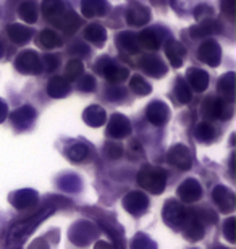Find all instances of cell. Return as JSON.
I'll use <instances>...</instances> for the list:
<instances>
[{
	"instance_id": "obj_13",
	"label": "cell",
	"mask_w": 236,
	"mask_h": 249,
	"mask_svg": "<svg viewBox=\"0 0 236 249\" xmlns=\"http://www.w3.org/2000/svg\"><path fill=\"white\" fill-rule=\"evenodd\" d=\"M149 120L155 124H162L168 118V107L163 102H152L147 108Z\"/></svg>"
},
{
	"instance_id": "obj_20",
	"label": "cell",
	"mask_w": 236,
	"mask_h": 249,
	"mask_svg": "<svg viewBox=\"0 0 236 249\" xmlns=\"http://www.w3.org/2000/svg\"><path fill=\"white\" fill-rule=\"evenodd\" d=\"M218 89L222 92L223 99L227 101H233V96H235V73H228L220 79L218 83Z\"/></svg>"
},
{
	"instance_id": "obj_25",
	"label": "cell",
	"mask_w": 236,
	"mask_h": 249,
	"mask_svg": "<svg viewBox=\"0 0 236 249\" xmlns=\"http://www.w3.org/2000/svg\"><path fill=\"white\" fill-rule=\"evenodd\" d=\"M175 92H177V97L180 99L182 104H188L191 101V91H189L188 84L184 83V79H178L177 81V89H175Z\"/></svg>"
},
{
	"instance_id": "obj_11",
	"label": "cell",
	"mask_w": 236,
	"mask_h": 249,
	"mask_svg": "<svg viewBox=\"0 0 236 249\" xmlns=\"http://www.w3.org/2000/svg\"><path fill=\"white\" fill-rule=\"evenodd\" d=\"M141 67H143V70L147 74H150V76H163L165 74V71H167V67L160 62V58H157V57H144L143 58V62H141Z\"/></svg>"
},
{
	"instance_id": "obj_6",
	"label": "cell",
	"mask_w": 236,
	"mask_h": 249,
	"mask_svg": "<svg viewBox=\"0 0 236 249\" xmlns=\"http://www.w3.org/2000/svg\"><path fill=\"white\" fill-rule=\"evenodd\" d=\"M50 23H54L55 26L62 29L65 34H73L79 28V17L74 12H65L62 17H58Z\"/></svg>"
},
{
	"instance_id": "obj_14",
	"label": "cell",
	"mask_w": 236,
	"mask_h": 249,
	"mask_svg": "<svg viewBox=\"0 0 236 249\" xmlns=\"http://www.w3.org/2000/svg\"><path fill=\"white\" fill-rule=\"evenodd\" d=\"M220 24L214 19H202L198 26H194L191 29L193 33V37H202V36H210V34H215V33H220Z\"/></svg>"
},
{
	"instance_id": "obj_12",
	"label": "cell",
	"mask_w": 236,
	"mask_h": 249,
	"mask_svg": "<svg viewBox=\"0 0 236 249\" xmlns=\"http://www.w3.org/2000/svg\"><path fill=\"white\" fill-rule=\"evenodd\" d=\"M42 15L49 21H54L65 13V7L62 0H44L42 3Z\"/></svg>"
},
{
	"instance_id": "obj_18",
	"label": "cell",
	"mask_w": 236,
	"mask_h": 249,
	"mask_svg": "<svg viewBox=\"0 0 236 249\" xmlns=\"http://www.w3.org/2000/svg\"><path fill=\"white\" fill-rule=\"evenodd\" d=\"M18 15H19V18H21L24 23H28V24L36 23V19H37L36 3H34L33 0H28V2L21 3V5H19V8H18Z\"/></svg>"
},
{
	"instance_id": "obj_31",
	"label": "cell",
	"mask_w": 236,
	"mask_h": 249,
	"mask_svg": "<svg viewBox=\"0 0 236 249\" xmlns=\"http://www.w3.org/2000/svg\"><path fill=\"white\" fill-rule=\"evenodd\" d=\"M94 88H95V81L92 76L86 74V76L81 78V83H79V89H81V91L89 92V91H94Z\"/></svg>"
},
{
	"instance_id": "obj_22",
	"label": "cell",
	"mask_w": 236,
	"mask_h": 249,
	"mask_svg": "<svg viewBox=\"0 0 236 249\" xmlns=\"http://www.w3.org/2000/svg\"><path fill=\"white\" fill-rule=\"evenodd\" d=\"M138 42L141 44L143 47L149 49V51H157L159 46H160L159 36L154 31H150V29H149V31H143L141 34H139Z\"/></svg>"
},
{
	"instance_id": "obj_28",
	"label": "cell",
	"mask_w": 236,
	"mask_h": 249,
	"mask_svg": "<svg viewBox=\"0 0 236 249\" xmlns=\"http://www.w3.org/2000/svg\"><path fill=\"white\" fill-rule=\"evenodd\" d=\"M68 154H70V157L74 159V160H81V159L88 156V147L83 146V144H76V146H73L70 149Z\"/></svg>"
},
{
	"instance_id": "obj_10",
	"label": "cell",
	"mask_w": 236,
	"mask_h": 249,
	"mask_svg": "<svg viewBox=\"0 0 236 249\" xmlns=\"http://www.w3.org/2000/svg\"><path fill=\"white\" fill-rule=\"evenodd\" d=\"M7 33H8L10 39H12L15 44H26L33 36L31 29L23 26V24H19V23L10 24V26L7 28Z\"/></svg>"
},
{
	"instance_id": "obj_19",
	"label": "cell",
	"mask_w": 236,
	"mask_h": 249,
	"mask_svg": "<svg viewBox=\"0 0 236 249\" xmlns=\"http://www.w3.org/2000/svg\"><path fill=\"white\" fill-rule=\"evenodd\" d=\"M110 133H112L115 138H122L125 134H128L129 126H128L127 118L122 115H113L112 122H110Z\"/></svg>"
},
{
	"instance_id": "obj_7",
	"label": "cell",
	"mask_w": 236,
	"mask_h": 249,
	"mask_svg": "<svg viewBox=\"0 0 236 249\" xmlns=\"http://www.w3.org/2000/svg\"><path fill=\"white\" fill-rule=\"evenodd\" d=\"M81 12L86 18L104 17L109 12V7L105 0H83Z\"/></svg>"
},
{
	"instance_id": "obj_3",
	"label": "cell",
	"mask_w": 236,
	"mask_h": 249,
	"mask_svg": "<svg viewBox=\"0 0 236 249\" xmlns=\"http://www.w3.org/2000/svg\"><path fill=\"white\" fill-rule=\"evenodd\" d=\"M220 57H222V51L215 41H205L199 49V58L210 67H217L220 63Z\"/></svg>"
},
{
	"instance_id": "obj_29",
	"label": "cell",
	"mask_w": 236,
	"mask_h": 249,
	"mask_svg": "<svg viewBox=\"0 0 236 249\" xmlns=\"http://www.w3.org/2000/svg\"><path fill=\"white\" fill-rule=\"evenodd\" d=\"M42 63V70H47V71H54L55 68L58 67V58L55 55H46L41 60Z\"/></svg>"
},
{
	"instance_id": "obj_5",
	"label": "cell",
	"mask_w": 236,
	"mask_h": 249,
	"mask_svg": "<svg viewBox=\"0 0 236 249\" xmlns=\"http://www.w3.org/2000/svg\"><path fill=\"white\" fill-rule=\"evenodd\" d=\"M165 52H167V57L170 63H172V67L175 68L182 67L184 57H186V51H184V47L182 44L178 41H175V39H170L167 42V46H165Z\"/></svg>"
},
{
	"instance_id": "obj_33",
	"label": "cell",
	"mask_w": 236,
	"mask_h": 249,
	"mask_svg": "<svg viewBox=\"0 0 236 249\" xmlns=\"http://www.w3.org/2000/svg\"><path fill=\"white\" fill-rule=\"evenodd\" d=\"M107 151L109 154L112 157H118V156H122V146L120 144H115V142H110L109 146H107Z\"/></svg>"
},
{
	"instance_id": "obj_26",
	"label": "cell",
	"mask_w": 236,
	"mask_h": 249,
	"mask_svg": "<svg viewBox=\"0 0 236 249\" xmlns=\"http://www.w3.org/2000/svg\"><path fill=\"white\" fill-rule=\"evenodd\" d=\"M131 89L136 94H141V96H145V94L150 92V86L141 76H133L131 78Z\"/></svg>"
},
{
	"instance_id": "obj_34",
	"label": "cell",
	"mask_w": 236,
	"mask_h": 249,
	"mask_svg": "<svg viewBox=\"0 0 236 249\" xmlns=\"http://www.w3.org/2000/svg\"><path fill=\"white\" fill-rule=\"evenodd\" d=\"M222 7L230 17H233L235 13V0H222Z\"/></svg>"
},
{
	"instance_id": "obj_21",
	"label": "cell",
	"mask_w": 236,
	"mask_h": 249,
	"mask_svg": "<svg viewBox=\"0 0 236 249\" xmlns=\"http://www.w3.org/2000/svg\"><path fill=\"white\" fill-rule=\"evenodd\" d=\"M39 42L46 49H55V47L62 46V37L55 31H52V29H46V31H42L41 36H39Z\"/></svg>"
},
{
	"instance_id": "obj_2",
	"label": "cell",
	"mask_w": 236,
	"mask_h": 249,
	"mask_svg": "<svg viewBox=\"0 0 236 249\" xmlns=\"http://www.w3.org/2000/svg\"><path fill=\"white\" fill-rule=\"evenodd\" d=\"M15 67H17L19 71H23V73L37 74V73L42 71L41 58H39L37 53L33 52V51H26V52L19 53L17 62H15Z\"/></svg>"
},
{
	"instance_id": "obj_23",
	"label": "cell",
	"mask_w": 236,
	"mask_h": 249,
	"mask_svg": "<svg viewBox=\"0 0 236 249\" xmlns=\"http://www.w3.org/2000/svg\"><path fill=\"white\" fill-rule=\"evenodd\" d=\"M117 44H118V47L125 52H129V53L138 52V41L133 37V34H129V33L120 34V36L117 37Z\"/></svg>"
},
{
	"instance_id": "obj_27",
	"label": "cell",
	"mask_w": 236,
	"mask_h": 249,
	"mask_svg": "<svg viewBox=\"0 0 236 249\" xmlns=\"http://www.w3.org/2000/svg\"><path fill=\"white\" fill-rule=\"evenodd\" d=\"M88 115H92V120H89V123L92 124V126H100L104 122V113H102V108L100 107H91L86 110Z\"/></svg>"
},
{
	"instance_id": "obj_9",
	"label": "cell",
	"mask_w": 236,
	"mask_h": 249,
	"mask_svg": "<svg viewBox=\"0 0 236 249\" xmlns=\"http://www.w3.org/2000/svg\"><path fill=\"white\" fill-rule=\"evenodd\" d=\"M168 159L173 165L180 168H189L191 167V156L189 151L184 146H175L168 154Z\"/></svg>"
},
{
	"instance_id": "obj_1",
	"label": "cell",
	"mask_w": 236,
	"mask_h": 249,
	"mask_svg": "<svg viewBox=\"0 0 236 249\" xmlns=\"http://www.w3.org/2000/svg\"><path fill=\"white\" fill-rule=\"evenodd\" d=\"M139 185L143 188H147L152 193H162L165 185V173L157 168H144L139 173Z\"/></svg>"
},
{
	"instance_id": "obj_16",
	"label": "cell",
	"mask_w": 236,
	"mask_h": 249,
	"mask_svg": "<svg viewBox=\"0 0 236 249\" xmlns=\"http://www.w3.org/2000/svg\"><path fill=\"white\" fill-rule=\"evenodd\" d=\"M188 79L191 83V86H193L196 91H204L205 88H207L209 84V76L207 73L202 71V70H196V68H191L189 73H188Z\"/></svg>"
},
{
	"instance_id": "obj_4",
	"label": "cell",
	"mask_w": 236,
	"mask_h": 249,
	"mask_svg": "<svg viewBox=\"0 0 236 249\" xmlns=\"http://www.w3.org/2000/svg\"><path fill=\"white\" fill-rule=\"evenodd\" d=\"M149 18H150L149 10L141 3L134 2V3H131V7L128 8L127 19L129 24H133V26H143V24L149 21Z\"/></svg>"
},
{
	"instance_id": "obj_30",
	"label": "cell",
	"mask_w": 236,
	"mask_h": 249,
	"mask_svg": "<svg viewBox=\"0 0 236 249\" xmlns=\"http://www.w3.org/2000/svg\"><path fill=\"white\" fill-rule=\"evenodd\" d=\"M194 17L196 19H209L210 17H212V8L207 7V5H200V7L196 8V12H194Z\"/></svg>"
},
{
	"instance_id": "obj_24",
	"label": "cell",
	"mask_w": 236,
	"mask_h": 249,
	"mask_svg": "<svg viewBox=\"0 0 236 249\" xmlns=\"http://www.w3.org/2000/svg\"><path fill=\"white\" fill-rule=\"evenodd\" d=\"M83 62L81 58H73V60H70L67 68H65V76L68 79H78L79 76L83 74Z\"/></svg>"
},
{
	"instance_id": "obj_17",
	"label": "cell",
	"mask_w": 236,
	"mask_h": 249,
	"mask_svg": "<svg viewBox=\"0 0 236 249\" xmlns=\"http://www.w3.org/2000/svg\"><path fill=\"white\" fill-rule=\"evenodd\" d=\"M84 37H86L89 42L95 44V46H102L105 42V39H107V33H105V29L100 26V24H91V26H88L86 31H84Z\"/></svg>"
},
{
	"instance_id": "obj_8",
	"label": "cell",
	"mask_w": 236,
	"mask_h": 249,
	"mask_svg": "<svg viewBox=\"0 0 236 249\" xmlns=\"http://www.w3.org/2000/svg\"><path fill=\"white\" fill-rule=\"evenodd\" d=\"M100 71H102L104 76L112 83H122L123 79L128 78V70L113 65L110 62V58H105V67L100 68Z\"/></svg>"
},
{
	"instance_id": "obj_15",
	"label": "cell",
	"mask_w": 236,
	"mask_h": 249,
	"mask_svg": "<svg viewBox=\"0 0 236 249\" xmlns=\"http://www.w3.org/2000/svg\"><path fill=\"white\" fill-rule=\"evenodd\" d=\"M47 91H49V94L52 97H63V96H67V94L70 92V86H68V83H67V79H65V78L55 76V78L50 79Z\"/></svg>"
},
{
	"instance_id": "obj_32",
	"label": "cell",
	"mask_w": 236,
	"mask_h": 249,
	"mask_svg": "<svg viewBox=\"0 0 236 249\" xmlns=\"http://www.w3.org/2000/svg\"><path fill=\"white\" fill-rule=\"evenodd\" d=\"M70 52L72 53H76V55H88L89 53V49L84 46V44L81 42H76V44H73V47L70 49Z\"/></svg>"
}]
</instances>
